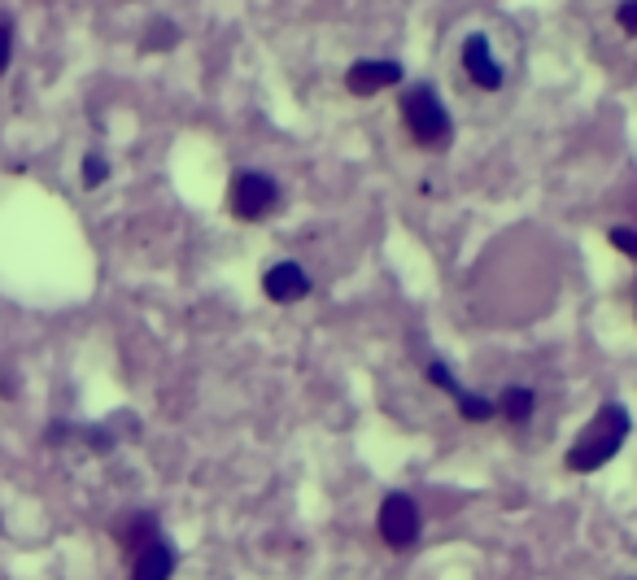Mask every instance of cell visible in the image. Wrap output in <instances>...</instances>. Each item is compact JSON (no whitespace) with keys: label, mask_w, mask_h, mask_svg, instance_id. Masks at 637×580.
Masks as SVG:
<instances>
[{"label":"cell","mask_w":637,"mask_h":580,"mask_svg":"<svg viewBox=\"0 0 637 580\" xmlns=\"http://www.w3.org/2000/svg\"><path fill=\"white\" fill-rule=\"evenodd\" d=\"M402 123L419 149H441L450 140V114L428 83H415V88L402 92Z\"/></svg>","instance_id":"2"},{"label":"cell","mask_w":637,"mask_h":580,"mask_svg":"<svg viewBox=\"0 0 637 580\" xmlns=\"http://www.w3.org/2000/svg\"><path fill=\"white\" fill-rule=\"evenodd\" d=\"M607 240L624 253V258H637V236H633V227H611Z\"/></svg>","instance_id":"14"},{"label":"cell","mask_w":637,"mask_h":580,"mask_svg":"<svg viewBox=\"0 0 637 580\" xmlns=\"http://www.w3.org/2000/svg\"><path fill=\"white\" fill-rule=\"evenodd\" d=\"M262 288H267L271 301H280V306H293V301H302L310 293V275L297 267V262H275V267L262 275Z\"/></svg>","instance_id":"8"},{"label":"cell","mask_w":637,"mask_h":580,"mask_svg":"<svg viewBox=\"0 0 637 580\" xmlns=\"http://www.w3.org/2000/svg\"><path fill=\"white\" fill-rule=\"evenodd\" d=\"M280 201V184L267 171H236L232 188H227V210L236 214L240 223H258L267 219Z\"/></svg>","instance_id":"3"},{"label":"cell","mask_w":637,"mask_h":580,"mask_svg":"<svg viewBox=\"0 0 637 580\" xmlns=\"http://www.w3.org/2000/svg\"><path fill=\"white\" fill-rule=\"evenodd\" d=\"M620 27L629 31V35H637V0H620Z\"/></svg>","instance_id":"16"},{"label":"cell","mask_w":637,"mask_h":580,"mask_svg":"<svg viewBox=\"0 0 637 580\" xmlns=\"http://www.w3.org/2000/svg\"><path fill=\"white\" fill-rule=\"evenodd\" d=\"M454 406H459V415L467 419V424H485V419H494V402L480 397V393L459 389V393H454Z\"/></svg>","instance_id":"11"},{"label":"cell","mask_w":637,"mask_h":580,"mask_svg":"<svg viewBox=\"0 0 637 580\" xmlns=\"http://www.w3.org/2000/svg\"><path fill=\"white\" fill-rule=\"evenodd\" d=\"M376 528H380V541L389 550H411L419 541V528H424V519H419V506H415L411 493H389V498L380 502Z\"/></svg>","instance_id":"4"},{"label":"cell","mask_w":637,"mask_h":580,"mask_svg":"<svg viewBox=\"0 0 637 580\" xmlns=\"http://www.w3.org/2000/svg\"><path fill=\"white\" fill-rule=\"evenodd\" d=\"M463 70H467V79L485 92H498L502 83H507V70H502V62L494 57L485 35H467L463 40Z\"/></svg>","instance_id":"5"},{"label":"cell","mask_w":637,"mask_h":580,"mask_svg":"<svg viewBox=\"0 0 637 580\" xmlns=\"http://www.w3.org/2000/svg\"><path fill=\"white\" fill-rule=\"evenodd\" d=\"M424 376H428V384H437V389H446L450 397L463 389V384L454 380V371H450V367H446V362H441V358H432V362H428V371H424Z\"/></svg>","instance_id":"13"},{"label":"cell","mask_w":637,"mask_h":580,"mask_svg":"<svg viewBox=\"0 0 637 580\" xmlns=\"http://www.w3.org/2000/svg\"><path fill=\"white\" fill-rule=\"evenodd\" d=\"M393 83H402V66L398 62H354L345 70V88L354 96H376L384 88H393Z\"/></svg>","instance_id":"6"},{"label":"cell","mask_w":637,"mask_h":580,"mask_svg":"<svg viewBox=\"0 0 637 580\" xmlns=\"http://www.w3.org/2000/svg\"><path fill=\"white\" fill-rule=\"evenodd\" d=\"M629 437V410L620 402H607L598 415L585 424V432L572 441V450L563 454V467L576 471V476H590L607 463V458H616V450Z\"/></svg>","instance_id":"1"},{"label":"cell","mask_w":637,"mask_h":580,"mask_svg":"<svg viewBox=\"0 0 637 580\" xmlns=\"http://www.w3.org/2000/svg\"><path fill=\"white\" fill-rule=\"evenodd\" d=\"M14 62V27H9V18H0V75L9 70Z\"/></svg>","instance_id":"15"},{"label":"cell","mask_w":637,"mask_h":580,"mask_svg":"<svg viewBox=\"0 0 637 580\" xmlns=\"http://www.w3.org/2000/svg\"><path fill=\"white\" fill-rule=\"evenodd\" d=\"M537 410V393L524 389V384H511V389H502V397L494 402V415H502L507 424H528Z\"/></svg>","instance_id":"10"},{"label":"cell","mask_w":637,"mask_h":580,"mask_svg":"<svg viewBox=\"0 0 637 580\" xmlns=\"http://www.w3.org/2000/svg\"><path fill=\"white\" fill-rule=\"evenodd\" d=\"M171 576H175V550L166 546L162 533L131 554V580H171Z\"/></svg>","instance_id":"7"},{"label":"cell","mask_w":637,"mask_h":580,"mask_svg":"<svg viewBox=\"0 0 637 580\" xmlns=\"http://www.w3.org/2000/svg\"><path fill=\"white\" fill-rule=\"evenodd\" d=\"M79 175H83V188H101L105 179H110V162H105L101 153H88L83 166H79Z\"/></svg>","instance_id":"12"},{"label":"cell","mask_w":637,"mask_h":580,"mask_svg":"<svg viewBox=\"0 0 637 580\" xmlns=\"http://www.w3.org/2000/svg\"><path fill=\"white\" fill-rule=\"evenodd\" d=\"M158 537V519H153L149 511H136V515H123L114 524V541H118V550H127V554H136L144 541H153Z\"/></svg>","instance_id":"9"}]
</instances>
